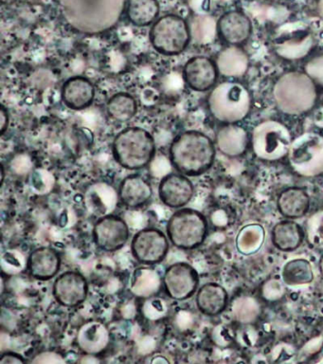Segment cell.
<instances>
[{
	"mask_svg": "<svg viewBox=\"0 0 323 364\" xmlns=\"http://www.w3.org/2000/svg\"><path fill=\"white\" fill-rule=\"evenodd\" d=\"M126 0H60L64 18L75 30L86 34L109 31L120 20Z\"/></svg>",
	"mask_w": 323,
	"mask_h": 364,
	"instance_id": "obj_1",
	"label": "cell"
},
{
	"mask_svg": "<svg viewBox=\"0 0 323 364\" xmlns=\"http://www.w3.org/2000/svg\"><path fill=\"white\" fill-rule=\"evenodd\" d=\"M215 155L214 141L195 130L185 131L175 136L169 149L172 166L187 176H199L208 172L214 164Z\"/></svg>",
	"mask_w": 323,
	"mask_h": 364,
	"instance_id": "obj_2",
	"label": "cell"
},
{
	"mask_svg": "<svg viewBox=\"0 0 323 364\" xmlns=\"http://www.w3.org/2000/svg\"><path fill=\"white\" fill-rule=\"evenodd\" d=\"M316 82L307 73L291 71L283 74L273 88L278 107L288 115L310 111L317 101Z\"/></svg>",
	"mask_w": 323,
	"mask_h": 364,
	"instance_id": "obj_3",
	"label": "cell"
},
{
	"mask_svg": "<svg viewBox=\"0 0 323 364\" xmlns=\"http://www.w3.org/2000/svg\"><path fill=\"white\" fill-rule=\"evenodd\" d=\"M154 136L141 127L126 128L119 133L113 141L112 155L116 162L124 169H143L155 158Z\"/></svg>",
	"mask_w": 323,
	"mask_h": 364,
	"instance_id": "obj_4",
	"label": "cell"
},
{
	"mask_svg": "<svg viewBox=\"0 0 323 364\" xmlns=\"http://www.w3.org/2000/svg\"><path fill=\"white\" fill-rule=\"evenodd\" d=\"M209 222L199 210L181 208L170 216L166 235L170 243L180 250H192L203 245L208 236Z\"/></svg>",
	"mask_w": 323,
	"mask_h": 364,
	"instance_id": "obj_5",
	"label": "cell"
},
{
	"mask_svg": "<svg viewBox=\"0 0 323 364\" xmlns=\"http://www.w3.org/2000/svg\"><path fill=\"white\" fill-rule=\"evenodd\" d=\"M208 104L212 115L218 121L236 124L248 116L251 97L240 82H225L212 90Z\"/></svg>",
	"mask_w": 323,
	"mask_h": 364,
	"instance_id": "obj_6",
	"label": "cell"
},
{
	"mask_svg": "<svg viewBox=\"0 0 323 364\" xmlns=\"http://www.w3.org/2000/svg\"><path fill=\"white\" fill-rule=\"evenodd\" d=\"M149 38L158 53L174 56L186 50L192 36L190 26L182 17L167 14L153 24Z\"/></svg>",
	"mask_w": 323,
	"mask_h": 364,
	"instance_id": "obj_7",
	"label": "cell"
},
{
	"mask_svg": "<svg viewBox=\"0 0 323 364\" xmlns=\"http://www.w3.org/2000/svg\"><path fill=\"white\" fill-rule=\"evenodd\" d=\"M291 144L290 132L279 122H263L252 132V148L255 155L263 161H279L288 155Z\"/></svg>",
	"mask_w": 323,
	"mask_h": 364,
	"instance_id": "obj_8",
	"label": "cell"
},
{
	"mask_svg": "<svg viewBox=\"0 0 323 364\" xmlns=\"http://www.w3.org/2000/svg\"><path fill=\"white\" fill-rule=\"evenodd\" d=\"M292 168L300 176H316L323 173V136L305 133L292 141L288 152Z\"/></svg>",
	"mask_w": 323,
	"mask_h": 364,
	"instance_id": "obj_9",
	"label": "cell"
},
{
	"mask_svg": "<svg viewBox=\"0 0 323 364\" xmlns=\"http://www.w3.org/2000/svg\"><path fill=\"white\" fill-rule=\"evenodd\" d=\"M166 233L158 228L148 227L133 236L130 250L133 258L141 266H155L165 260L170 250Z\"/></svg>",
	"mask_w": 323,
	"mask_h": 364,
	"instance_id": "obj_10",
	"label": "cell"
},
{
	"mask_svg": "<svg viewBox=\"0 0 323 364\" xmlns=\"http://www.w3.org/2000/svg\"><path fill=\"white\" fill-rule=\"evenodd\" d=\"M164 291L172 300L184 301L197 294L200 284L197 269L187 262L170 264L163 276Z\"/></svg>",
	"mask_w": 323,
	"mask_h": 364,
	"instance_id": "obj_11",
	"label": "cell"
},
{
	"mask_svg": "<svg viewBox=\"0 0 323 364\" xmlns=\"http://www.w3.org/2000/svg\"><path fill=\"white\" fill-rule=\"evenodd\" d=\"M129 236L128 224L121 216H102L93 226V241L97 249L104 252H116L123 249L128 242Z\"/></svg>",
	"mask_w": 323,
	"mask_h": 364,
	"instance_id": "obj_12",
	"label": "cell"
},
{
	"mask_svg": "<svg viewBox=\"0 0 323 364\" xmlns=\"http://www.w3.org/2000/svg\"><path fill=\"white\" fill-rule=\"evenodd\" d=\"M89 293L86 276L76 270H67L56 276L53 295L62 306L73 309L84 304Z\"/></svg>",
	"mask_w": 323,
	"mask_h": 364,
	"instance_id": "obj_13",
	"label": "cell"
},
{
	"mask_svg": "<svg viewBox=\"0 0 323 364\" xmlns=\"http://www.w3.org/2000/svg\"><path fill=\"white\" fill-rule=\"evenodd\" d=\"M158 193L164 206L178 210L191 202L195 196V186L189 176L171 173L161 178Z\"/></svg>",
	"mask_w": 323,
	"mask_h": 364,
	"instance_id": "obj_14",
	"label": "cell"
},
{
	"mask_svg": "<svg viewBox=\"0 0 323 364\" xmlns=\"http://www.w3.org/2000/svg\"><path fill=\"white\" fill-rule=\"evenodd\" d=\"M218 73L217 63L206 56H195L184 65L183 78L191 90L205 92L217 82Z\"/></svg>",
	"mask_w": 323,
	"mask_h": 364,
	"instance_id": "obj_15",
	"label": "cell"
},
{
	"mask_svg": "<svg viewBox=\"0 0 323 364\" xmlns=\"http://www.w3.org/2000/svg\"><path fill=\"white\" fill-rule=\"evenodd\" d=\"M61 264V255L58 250L52 247H39L28 257L27 269L33 279L46 282L58 275Z\"/></svg>",
	"mask_w": 323,
	"mask_h": 364,
	"instance_id": "obj_16",
	"label": "cell"
},
{
	"mask_svg": "<svg viewBox=\"0 0 323 364\" xmlns=\"http://www.w3.org/2000/svg\"><path fill=\"white\" fill-rule=\"evenodd\" d=\"M76 343L79 349L89 357L100 355L109 346V330L101 321H87L78 330Z\"/></svg>",
	"mask_w": 323,
	"mask_h": 364,
	"instance_id": "obj_17",
	"label": "cell"
},
{
	"mask_svg": "<svg viewBox=\"0 0 323 364\" xmlns=\"http://www.w3.org/2000/svg\"><path fill=\"white\" fill-rule=\"evenodd\" d=\"M217 31L229 44L232 46L242 44L251 36V20L242 11H226L218 19Z\"/></svg>",
	"mask_w": 323,
	"mask_h": 364,
	"instance_id": "obj_18",
	"label": "cell"
},
{
	"mask_svg": "<svg viewBox=\"0 0 323 364\" xmlns=\"http://www.w3.org/2000/svg\"><path fill=\"white\" fill-rule=\"evenodd\" d=\"M62 101L72 110H83L93 104L95 87L92 81L83 76L72 77L62 87Z\"/></svg>",
	"mask_w": 323,
	"mask_h": 364,
	"instance_id": "obj_19",
	"label": "cell"
},
{
	"mask_svg": "<svg viewBox=\"0 0 323 364\" xmlns=\"http://www.w3.org/2000/svg\"><path fill=\"white\" fill-rule=\"evenodd\" d=\"M229 293L220 284L209 282L201 286L195 294V306L201 314L217 317L229 306Z\"/></svg>",
	"mask_w": 323,
	"mask_h": 364,
	"instance_id": "obj_20",
	"label": "cell"
},
{
	"mask_svg": "<svg viewBox=\"0 0 323 364\" xmlns=\"http://www.w3.org/2000/svg\"><path fill=\"white\" fill-rule=\"evenodd\" d=\"M153 196L151 184L138 175L126 176L121 182L118 190V199L124 207L138 209L146 206Z\"/></svg>",
	"mask_w": 323,
	"mask_h": 364,
	"instance_id": "obj_21",
	"label": "cell"
},
{
	"mask_svg": "<svg viewBox=\"0 0 323 364\" xmlns=\"http://www.w3.org/2000/svg\"><path fill=\"white\" fill-rule=\"evenodd\" d=\"M305 232L302 225L293 219L278 222L271 230V241L283 252H295L305 241Z\"/></svg>",
	"mask_w": 323,
	"mask_h": 364,
	"instance_id": "obj_22",
	"label": "cell"
},
{
	"mask_svg": "<svg viewBox=\"0 0 323 364\" xmlns=\"http://www.w3.org/2000/svg\"><path fill=\"white\" fill-rule=\"evenodd\" d=\"M277 209L286 219L302 218L310 210V196L302 188H288L278 196Z\"/></svg>",
	"mask_w": 323,
	"mask_h": 364,
	"instance_id": "obj_23",
	"label": "cell"
},
{
	"mask_svg": "<svg viewBox=\"0 0 323 364\" xmlns=\"http://www.w3.org/2000/svg\"><path fill=\"white\" fill-rule=\"evenodd\" d=\"M163 287V277L149 266H141L133 272L130 290L136 297L151 298Z\"/></svg>",
	"mask_w": 323,
	"mask_h": 364,
	"instance_id": "obj_24",
	"label": "cell"
},
{
	"mask_svg": "<svg viewBox=\"0 0 323 364\" xmlns=\"http://www.w3.org/2000/svg\"><path fill=\"white\" fill-rule=\"evenodd\" d=\"M217 142L221 152L229 156H238L245 153L248 147V133L243 127L229 124L218 132Z\"/></svg>",
	"mask_w": 323,
	"mask_h": 364,
	"instance_id": "obj_25",
	"label": "cell"
},
{
	"mask_svg": "<svg viewBox=\"0 0 323 364\" xmlns=\"http://www.w3.org/2000/svg\"><path fill=\"white\" fill-rule=\"evenodd\" d=\"M217 65L218 71L224 76H243L248 70V57L242 48L231 46L221 51Z\"/></svg>",
	"mask_w": 323,
	"mask_h": 364,
	"instance_id": "obj_26",
	"label": "cell"
},
{
	"mask_svg": "<svg viewBox=\"0 0 323 364\" xmlns=\"http://www.w3.org/2000/svg\"><path fill=\"white\" fill-rule=\"evenodd\" d=\"M160 14L158 0H128L127 18L137 27H146L155 22Z\"/></svg>",
	"mask_w": 323,
	"mask_h": 364,
	"instance_id": "obj_27",
	"label": "cell"
},
{
	"mask_svg": "<svg viewBox=\"0 0 323 364\" xmlns=\"http://www.w3.org/2000/svg\"><path fill=\"white\" fill-rule=\"evenodd\" d=\"M314 277L313 267L306 259H292L283 267V281L289 287L311 284Z\"/></svg>",
	"mask_w": 323,
	"mask_h": 364,
	"instance_id": "obj_28",
	"label": "cell"
},
{
	"mask_svg": "<svg viewBox=\"0 0 323 364\" xmlns=\"http://www.w3.org/2000/svg\"><path fill=\"white\" fill-rule=\"evenodd\" d=\"M106 110L114 121L127 122L137 114V101L128 93H117L107 102Z\"/></svg>",
	"mask_w": 323,
	"mask_h": 364,
	"instance_id": "obj_29",
	"label": "cell"
},
{
	"mask_svg": "<svg viewBox=\"0 0 323 364\" xmlns=\"http://www.w3.org/2000/svg\"><path fill=\"white\" fill-rule=\"evenodd\" d=\"M265 240V230L260 225H248L243 227L236 239L238 252L243 255L257 252Z\"/></svg>",
	"mask_w": 323,
	"mask_h": 364,
	"instance_id": "obj_30",
	"label": "cell"
},
{
	"mask_svg": "<svg viewBox=\"0 0 323 364\" xmlns=\"http://www.w3.org/2000/svg\"><path fill=\"white\" fill-rule=\"evenodd\" d=\"M190 26L192 38L198 44H208L214 41L217 31V22L212 16L200 14L192 18Z\"/></svg>",
	"mask_w": 323,
	"mask_h": 364,
	"instance_id": "obj_31",
	"label": "cell"
},
{
	"mask_svg": "<svg viewBox=\"0 0 323 364\" xmlns=\"http://www.w3.org/2000/svg\"><path fill=\"white\" fill-rule=\"evenodd\" d=\"M305 71L314 82L323 85V55L312 59L305 65Z\"/></svg>",
	"mask_w": 323,
	"mask_h": 364,
	"instance_id": "obj_32",
	"label": "cell"
},
{
	"mask_svg": "<svg viewBox=\"0 0 323 364\" xmlns=\"http://www.w3.org/2000/svg\"><path fill=\"white\" fill-rule=\"evenodd\" d=\"M33 363H65L60 354L56 352H42L33 358Z\"/></svg>",
	"mask_w": 323,
	"mask_h": 364,
	"instance_id": "obj_33",
	"label": "cell"
},
{
	"mask_svg": "<svg viewBox=\"0 0 323 364\" xmlns=\"http://www.w3.org/2000/svg\"><path fill=\"white\" fill-rule=\"evenodd\" d=\"M26 363L24 358L18 353L5 352L0 358V364H23Z\"/></svg>",
	"mask_w": 323,
	"mask_h": 364,
	"instance_id": "obj_34",
	"label": "cell"
},
{
	"mask_svg": "<svg viewBox=\"0 0 323 364\" xmlns=\"http://www.w3.org/2000/svg\"><path fill=\"white\" fill-rule=\"evenodd\" d=\"M0 122H0V131H1V135H4L9 125V115L4 107H1V109H0Z\"/></svg>",
	"mask_w": 323,
	"mask_h": 364,
	"instance_id": "obj_35",
	"label": "cell"
},
{
	"mask_svg": "<svg viewBox=\"0 0 323 364\" xmlns=\"http://www.w3.org/2000/svg\"><path fill=\"white\" fill-rule=\"evenodd\" d=\"M317 11H319V14L323 19V0H319V4H317Z\"/></svg>",
	"mask_w": 323,
	"mask_h": 364,
	"instance_id": "obj_36",
	"label": "cell"
},
{
	"mask_svg": "<svg viewBox=\"0 0 323 364\" xmlns=\"http://www.w3.org/2000/svg\"><path fill=\"white\" fill-rule=\"evenodd\" d=\"M319 269L320 274H322L323 277V255L320 256L319 261Z\"/></svg>",
	"mask_w": 323,
	"mask_h": 364,
	"instance_id": "obj_37",
	"label": "cell"
},
{
	"mask_svg": "<svg viewBox=\"0 0 323 364\" xmlns=\"http://www.w3.org/2000/svg\"><path fill=\"white\" fill-rule=\"evenodd\" d=\"M12 1H13V0H2V2H4V3H10Z\"/></svg>",
	"mask_w": 323,
	"mask_h": 364,
	"instance_id": "obj_38",
	"label": "cell"
}]
</instances>
